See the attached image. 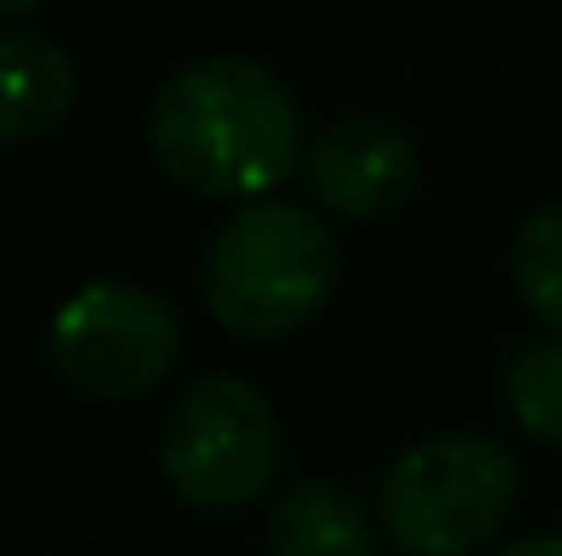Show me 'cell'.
<instances>
[{"mask_svg": "<svg viewBox=\"0 0 562 556\" xmlns=\"http://www.w3.org/2000/svg\"><path fill=\"white\" fill-rule=\"evenodd\" d=\"M49 361L82 398H148L181 366V317L143 284H82L49 317Z\"/></svg>", "mask_w": 562, "mask_h": 556, "instance_id": "cell-5", "label": "cell"}, {"mask_svg": "<svg viewBox=\"0 0 562 556\" xmlns=\"http://www.w3.org/2000/svg\"><path fill=\"white\" fill-rule=\"evenodd\" d=\"M508 273H514V290H519V300L530 306V317H536L552 339H562V202L536 207V213L514 229Z\"/></svg>", "mask_w": 562, "mask_h": 556, "instance_id": "cell-9", "label": "cell"}, {"mask_svg": "<svg viewBox=\"0 0 562 556\" xmlns=\"http://www.w3.org/2000/svg\"><path fill=\"white\" fill-rule=\"evenodd\" d=\"M279 415L240 376H202L170 409L165 425V480L196 513H240L268 497L279 475Z\"/></svg>", "mask_w": 562, "mask_h": 556, "instance_id": "cell-4", "label": "cell"}, {"mask_svg": "<svg viewBox=\"0 0 562 556\" xmlns=\"http://www.w3.org/2000/svg\"><path fill=\"white\" fill-rule=\"evenodd\" d=\"M339 284V240L317 207L262 196L240 202L207 246V311L251 344L301 333Z\"/></svg>", "mask_w": 562, "mask_h": 556, "instance_id": "cell-2", "label": "cell"}, {"mask_svg": "<svg viewBox=\"0 0 562 556\" xmlns=\"http://www.w3.org/2000/svg\"><path fill=\"white\" fill-rule=\"evenodd\" d=\"M503 398L530 436L562 447V339L525 344L503 371Z\"/></svg>", "mask_w": 562, "mask_h": 556, "instance_id": "cell-10", "label": "cell"}, {"mask_svg": "<svg viewBox=\"0 0 562 556\" xmlns=\"http://www.w3.org/2000/svg\"><path fill=\"white\" fill-rule=\"evenodd\" d=\"M273 556H376V530L367 502L339 480H295L268 508Z\"/></svg>", "mask_w": 562, "mask_h": 556, "instance_id": "cell-8", "label": "cell"}, {"mask_svg": "<svg viewBox=\"0 0 562 556\" xmlns=\"http://www.w3.org/2000/svg\"><path fill=\"white\" fill-rule=\"evenodd\" d=\"M44 0H0V22H11V16H27V11H38Z\"/></svg>", "mask_w": 562, "mask_h": 556, "instance_id": "cell-12", "label": "cell"}, {"mask_svg": "<svg viewBox=\"0 0 562 556\" xmlns=\"http://www.w3.org/2000/svg\"><path fill=\"white\" fill-rule=\"evenodd\" d=\"M148 143L170 181L213 202H262L306 164L301 99L262 60L202 55L165 77Z\"/></svg>", "mask_w": 562, "mask_h": 556, "instance_id": "cell-1", "label": "cell"}, {"mask_svg": "<svg viewBox=\"0 0 562 556\" xmlns=\"http://www.w3.org/2000/svg\"><path fill=\"white\" fill-rule=\"evenodd\" d=\"M497 556H562V535H530V541H514Z\"/></svg>", "mask_w": 562, "mask_h": 556, "instance_id": "cell-11", "label": "cell"}, {"mask_svg": "<svg viewBox=\"0 0 562 556\" xmlns=\"http://www.w3.org/2000/svg\"><path fill=\"white\" fill-rule=\"evenodd\" d=\"M514 502V453L481 431H442L387 464L376 519L404 556H470L508 524Z\"/></svg>", "mask_w": 562, "mask_h": 556, "instance_id": "cell-3", "label": "cell"}, {"mask_svg": "<svg viewBox=\"0 0 562 556\" xmlns=\"http://www.w3.org/2000/svg\"><path fill=\"white\" fill-rule=\"evenodd\" d=\"M301 181L317 207L372 224L409 202V191L420 185V154L393 121L350 115L306 148Z\"/></svg>", "mask_w": 562, "mask_h": 556, "instance_id": "cell-6", "label": "cell"}, {"mask_svg": "<svg viewBox=\"0 0 562 556\" xmlns=\"http://www.w3.org/2000/svg\"><path fill=\"white\" fill-rule=\"evenodd\" d=\"M77 104V66L44 33H0V143L49 137Z\"/></svg>", "mask_w": 562, "mask_h": 556, "instance_id": "cell-7", "label": "cell"}]
</instances>
